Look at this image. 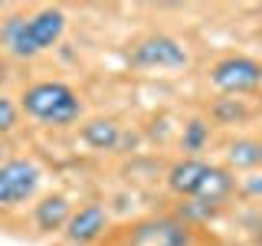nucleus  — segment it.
<instances>
[{"label":"nucleus","instance_id":"nucleus-8","mask_svg":"<svg viewBox=\"0 0 262 246\" xmlns=\"http://www.w3.org/2000/svg\"><path fill=\"white\" fill-rule=\"evenodd\" d=\"M207 171H210V164L200 161V158H180V161H174L167 168V187H170V194L187 197V200L196 197L203 177H207Z\"/></svg>","mask_w":262,"mask_h":246},{"label":"nucleus","instance_id":"nucleus-10","mask_svg":"<svg viewBox=\"0 0 262 246\" xmlns=\"http://www.w3.org/2000/svg\"><path fill=\"white\" fill-rule=\"evenodd\" d=\"M79 135L92 151H115V148H121V125L115 118H89Z\"/></svg>","mask_w":262,"mask_h":246},{"label":"nucleus","instance_id":"nucleus-4","mask_svg":"<svg viewBox=\"0 0 262 246\" xmlns=\"http://www.w3.org/2000/svg\"><path fill=\"white\" fill-rule=\"evenodd\" d=\"M121 246H193V227H187L174 213L144 217L128 227Z\"/></svg>","mask_w":262,"mask_h":246},{"label":"nucleus","instance_id":"nucleus-11","mask_svg":"<svg viewBox=\"0 0 262 246\" xmlns=\"http://www.w3.org/2000/svg\"><path fill=\"white\" fill-rule=\"evenodd\" d=\"M233 191H236L233 171H229V168H220V164H210L207 177H203L200 191H196V200H207V203H216V207H223Z\"/></svg>","mask_w":262,"mask_h":246},{"label":"nucleus","instance_id":"nucleus-6","mask_svg":"<svg viewBox=\"0 0 262 246\" xmlns=\"http://www.w3.org/2000/svg\"><path fill=\"white\" fill-rule=\"evenodd\" d=\"M43 180V168L33 158H10L0 164V210L27 203L33 194L39 191Z\"/></svg>","mask_w":262,"mask_h":246},{"label":"nucleus","instance_id":"nucleus-15","mask_svg":"<svg viewBox=\"0 0 262 246\" xmlns=\"http://www.w3.org/2000/svg\"><path fill=\"white\" fill-rule=\"evenodd\" d=\"M20 121V105L10 95H0V135H10Z\"/></svg>","mask_w":262,"mask_h":246},{"label":"nucleus","instance_id":"nucleus-7","mask_svg":"<svg viewBox=\"0 0 262 246\" xmlns=\"http://www.w3.org/2000/svg\"><path fill=\"white\" fill-rule=\"evenodd\" d=\"M108 230V210L102 203H85V207L72 210L69 223H66V240L76 246H89Z\"/></svg>","mask_w":262,"mask_h":246},{"label":"nucleus","instance_id":"nucleus-9","mask_svg":"<svg viewBox=\"0 0 262 246\" xmlns=\"http://www.w3.org/2000/svg\"><path fill=\"white\" fill-rule=\"evenodd\" d=\"M72 217V203L66 194H46L43 200L33 207V223H36L39 233H56V230H66Z\"/></svg>","mask_w":262,"mask_h":246},{"label":"nucleus","instance_id":"nucleus-3","mask_svg":"<svg viewBox=\"0 0 262 246\" xmlns=\"http://www.w3.org/2000/svg\"><path fill=\"white\" fill-rule=\"evenodd\" d=\"M128 59H131V66H138V69L177 72V69H187V66H190V53H187V46L180 43L177 36L151 33V36L138 39V43L128 49Z\"/></svg>","mask_w":262,"mask_h":246},{"label":"nucleus","instance_id":"nucleus-2","mask_svg":"<svg viewBox=\"0 0 262 246\" xmlns=\"http://www.w3.org/2000/svg\"><path fill=\"white\" fill-rule=\"evenodd\" d=\"M20 112H27V118L39 121V125H72L82 115V98L72 86H66L59 79H43L23 89L20 95Z\"/></svg>","mask_w":262,"mask_h":246},{"label":"nucleus","instance_id":"nucleus-14","mask_svg":"<svg viewBox=\"0 0 262 246\" xmlns=\"http://www.w3.org/2000/svg\"><path fill=\"white\" fill-rule=\"evenodd\" d=\"M213 121H220V125H236V121H243L249 109L243 105V98H216V105L210 109Z\"/></svg>","mask_w":262,"mask_h":246},{"label":"nucleus","instance_id":"nucleus-16","mask_svg":"<svg viewBox=\"0 0 262 246\" xmlns=\"http://www.w3.org/2000/svg\"><path fill=\"white\" fill-rule=\"evenodd\" d=\"M243 191L252 197H262V177H246L243 180Z\"/></svg>","mask_w":262,"mask_h":246},{"label":"nucleus","instance_id":"nucleus-12","mask_svg":"<svg viewBox=\"0 0 262 246\" xmlns=\"http://www.w3.org/2000/svg\"><path fill=\"white\" fill-rule=\"evenodd\" d=\"M226 161L236 171H256L262 168V141L259 138H236L226 145Z\"/></svg>","mask_w":262,"mask_h":246},{"label":"nucleus","instance_id":"nucleus-18","mask_svg":"<svg viewBox=\"0 0 262 246\" xmlns=\"http://www.w3.org/2000/svg\"><path fill=\"white\" fill-rule=\"evenodd\" d=\"M4 151H7V148H4V145H0V164H4Z\"/></svg>","mask_w":262,"mask_h":246},{"label":"nucleus","instance_id":"nucleus-13","mask_svg":"<svg viewBox=\"0 0 262 246\" xmlns=\"http://www.w3.org/2000/svg\"><path fill=\"white\" fill-rule=\"evenodd\" d=\"M210 141V121L207 118H190L184 125V135H180V148H184L190 158H196V154L207 148Z\"/></svg>","mask_w":262,"mask_h":246},{"label":"nucleus","instance_id":"nucleus-1","mask_svg":"<svg viewBox=\"0 0 262 246\" xmlns=\"http://www.w3.org/2000/svg\"><path fill=\"white\" fill-rule=\"evenodd\" d=\"M66 33V13L59 7H43L33 16H7L4 27H0V39L10 49V56L16 59H33V56L53 49Z\"/></svg>","mask_w":262,"mask_h":246},{"label":"nucleus","instance_id":"nucleus-5","mask_svg":"<svg viewBox=\"0 0 262 246\" xmlns=\"http://www.w3.org/2000/svg\"><path fill=\"white\" fill-rule=\"evenodd\" d=\"M207 79L223 95H246L262 86V63L252 56H223L210 66Z\"/></svg>","mask_w":262,"mask_h":246},{"label":"nucleus","instance_id":"nucleus-17","mask_svg":"<svg viewBox=\"0 0 262 246\" xmlns=\"http://www.w3.org/2000/svg\"><path fill=\"white\" fill-rule=\"evenodd\" d=\"M249 227H252V236H256V243L262 246V213H259V217H252V220H249Z\"/></svg>","mask_w":262,"mask_h":246}]
</instances>
